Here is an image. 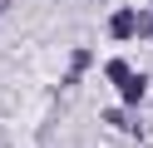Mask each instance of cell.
Instances as JSON below:
<instances>
[{
	"label": "cell",
	"mask_w": 153,
	"mask_h": 148,
	"mask_svg": "<svg viewBox=\"0 0 153 148\" xmlns=\"http://www.w3.org/2000/svg\"><path fill=\"white\" fill-rule=\"evenodd\" d=\"M128 30H133V15H114V35L123 39V35H128Z\"/></svg>",
	"instance_id": "obj_2"
},
{
	"label": "cell",
	"mask_w": 153,
	"mask_h": 148,
	"mask_svg": "<svg viewBox=\"0 0 153 148\" xmlns=\"http://www.w3.org/2000/svg\"><path fill=\"white\" fill-rule=\"evenodd\" d=\"M123 99H143V79H133V74L123 79Z\"/></svg>",
	"instance_id": "obj_1"
}]
</instances>
